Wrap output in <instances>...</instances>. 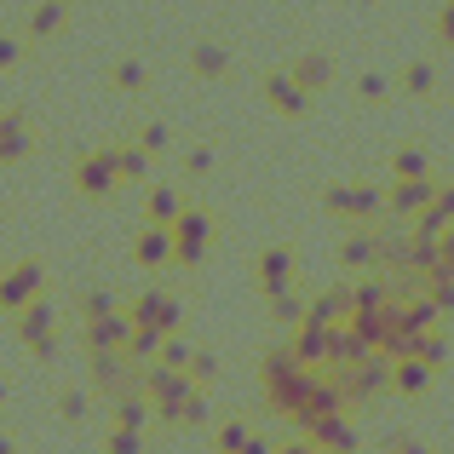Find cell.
<instances>
[{
	"label": "cell",
	"mask_w": 454,
	"mask_h": 454,
	"mask_svg": "<svg viewBox=\"0 0 454 454\" xmlns=\"http://www.w3.org/2000/svg\"><path fill=\"white\" fill-rule=\"evenodd\" d=\"M35 294H41V265H12L0 277V310H23Z\"/></svg>",
	"instance_id": "1"
},
{
	"label": "cell",
	"mask_w": 454,
	"mask_h": 454,
	"mask_svg": "<svg viewBox=\"0 0 454 454\" xmlns=\"http://www.w3.org/2000/svg\"><path fill=\"white\" fill-rule=\"evenodd\" d=\"M18 58V41H0V64H12Z\"/></svg>",
	"instance_id": "7"
},
{
	"label": "cell",
	"mask_w": 454,
	"mask_h": 454,
	"mask_svg": "<svg viewBox=\"0 0 454 454\" xmlns=\"http://www.w3.org/2000/svg\"><path fill=\"white\" fill-rule=\"evenodd\" d=\"M58 23H64V6H58V0H46V6H35V18H29V29L35 35H52Z\"/></svg>",
	"instance_id": "5"
},
{
	"label": "cell",
	"mask_w": 454,
	"mask_h": 454,
	"mask_svg": "<svg viewBox=\"0 0 454 454\" xmlns=\"http://www.w3.org/2000/svg\"><path fill=\"white\" fill-rule=\"evenodd\" d=\"M173 213H178V201L167 196V190H155V196H150V219L155 224H173Z\"/></svg>",
	"instance_id": "6"
},
{
	"label": "cell",
	"mask_w": 454,
	"mask_h": 454,
	"mask_svg": "<svg viewBox=\"0 0 454 454\" xmlns=\"http://www.w3.org/2000/svg\"><path fill=\"white\" fill-rule=\"evenodd\" d=\"M23 150H29V127H23L18 115H6V121H0V161H18Z\"/></svg>",
	"instance_id": "3"
},
{
	"label": "cell",
	"mask_w": 454,
	"mask_h": 454,
	"mask_svg": "<svg viewBox=\"0 0 454 454\" xmlns=\"http://www.w3.org/2000/svg\"><path fill=\"white\" fill-rule=\"evenodd\" d=\"M138 259H145V265H161V259H167V231H145V236H138Z\"/></svg>",
	"instance_id": "4"
},
{
	"label": "cell",
	"mask_w": 454,
	"mask_h": 454,
	"mask_svg": "<svg viewBox=\"0 0 454 454\" xmlns=\"http://www.w3.org/2000/svg\"><path fill=\"white\" fill-rule=\"evenodd\" d=\"M75 184L87 190V196H104V190L115 184V155H87L81 173H75Z\"/></svg>",
	"instance_id": "2"
}]
</instances>
